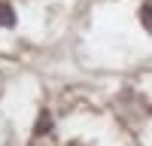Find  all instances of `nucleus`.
I'll use <instances>...</instances> for the list:
<instances>
[{
    "mask_svg": "<svg viewBox=\"0 0 152 146\" xmlns=\"http://www.w3.org/2000/svg\"><path fill=\"white\" fill-rule=\"evenodd\" d=\"M15 24V12H12V6L0 3V28H12Z\"/></svg>",
    "mask_w": 152,
    "mask_h": 146,
    "instance_id": "f257e3e1",
    "label": "nucleus"
},
{
    "mask_svg": "<svg viewBox=\"0 0 152 146\" xmlns=\"http://www.w3.org/2000/svg\"><path fill=\"white\" fill-rule=\"evenodd\" d=\"M140 21H143V28L152 34V3H146V6L140 9Z\"/></svg>",
    "mask_w": 152,
    "mask_h": 146,
    "instance_id": "f03ea898",
    "label": "nucleus"
},
{
    "mask_svg": "<svg viewBox=\"0 0 152 146\" xmlns=\"http://www.w3.org/2000/svg\"><path fill=\"white\" fill-rule=\"evenodd\" d=\"M49 128H52V119H49V113H43L40 122H37V134H43V131H49Z\"/></svg>",
    "mask_w": 152,
    "mask_h": 146,
    "instance_id": "7ed1b4c3",
    "label": "nucleus"
}]
</instances>
